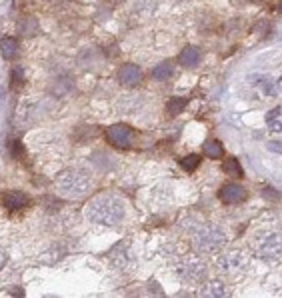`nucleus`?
I'll return each instance as SVG.
<instances>
[{
  "mask_svg": "<svg viewBox=\"0 0 282 298\" xmlns=\"http://www.w3.org/2000/svg\"><path fill=\"white\" fill-rule=\"evenodd\" d=\"M186 104H188V100H186V98H182V96H174V98H170V100H168L166 110H168V114H170V116H176V114L184 112Z\"/></svg>",
  "mask_w": 282,
  "mask_h": 298,
  "instance_id": "obj_15",
  "label": "nucleus"
},
{
  "mask_svg": "<svg viewBox=\"0 0 282 298\" xmlns=\"http://www.w3.org/2000/svg\"><path fill=\"white\" fill-rule=\"evenodd\" d=\"M258 86L264 90V94H266V96H272V94L276 92V86H274L272 78H262V80H258Z\"/></svg>",
  "mask_w": 282,
  "mask_h": 298,
  "instance_id": "obj_21",
  "label": "nucleus"
},
{
  "mask_svg": "<svg viewBox=\"0 0 282 298\" xmlns=\"http://www.w3.org/2000/svg\"><path fill=\"white\" fill-rule=\"evenodd\" d=\"M106 138L118 146V148H126L132 144V128L126 124H112L106 128Z\"/></svg>",
  "mask_w": 282,
  "mask_h": 298,
  "instance_id": "obj_6",
  "label": "nucleus"
},
{
  "mask_svg": "<svg viewBox=\"0 0 282 298\" xmlns=\"http://www.w3.org/2000/svg\"><path fill=\"white\" fill-rule=\"evenodd\" d=\"M10 150H12V156H22V144L18 140H10Z\"/></svg>",
  "mask_w": 282,
  "mask_h": 298,
  "instance_id": "obj_22",
  "label": "nucleus"
},
{
  "mask_svg": "<svg viewBox=\"0 0 282 298\" xmlns=\"http://www.w3.org/2000/svg\"><path fill=\"white\" fill-rule=\"evenodd\" d=\"M190 242H192V248L196 252H200V254H214V252H218L226 244V234H224V230L220 226L208 222V224H200V226L192 228Z\"/></svg>",
  "mask_w": 282,
  "mask_h": 298,
  "instance_id": "obj_2",
  "label": "nucleus"
},
{
  "mask_svg": "<svg viewBox=\"0 0 282 298\" xmlns=\"http://www.w3.org/2000/svg\"><path fill=\"white\" fill-rule=\"evenodd\" d=\"M204 154L210 156V158H222L224 150H222V144L218 140H208L204 144Z\"/></svg>",
  "mask_w": 282,
  "mask_h": 298,
  "instance_id": "obj_19",
  "label": "nucleus"
},
{
  "mask_svg": "<svg viewBox=\"0 0 282 298\" xmlns=\"http://www.w3.org/2000/svg\"><path fill=\"white\" fill-rule=\"evenodd\" d=\"M222 170H224L226 176H230V178H242V168H240V162H238L236 158H228V160H224Z\"/></svg>",
  "mask_w": 282,
  "mask_h": 298,
  "instance_id": "obj_17",
  "label": "nucleus"
},
{
  "mask_svg": "<svg viewBox=\"0 0 282 298\" xmlns=\"http://www.w3.org/2000/svg\"><path fill=\"white\" fill-rule=\"evenodd\" d=\"M198 164H200V156H198V154H188V156H184V158L180 160V166H182L186 172L196 170Z\"/></svg>",
  "mask_w": 282,
  "mask_h": 298,
  "instance_id": "obj_20",
  "label": "nucleus"
},
{
  "mask_svg": "<svg viewBox=\"0 0 282 298\" xmlns=\"http://www.w3.org/2000/svg\"><path fill=\"white\" fill-rule=\"evenodd\" d=\"M0 52H2V56H4L6 60H12V58L16 56V52H18V42H16V38L6 36V38L0 40Z\"/></svg>",
  "mask_w": 282,
  "mask_h": 298,
  "instance_id": "obj_13",
  "label": "nucleus"
},
{
  "mask_svg": "<svg viewBox=\"0 0 282 298\" xmlns=\"http://www.w3.org/2000/svg\"><path fill=\"white\" fill-rule=\"evenodd\" d=\"M266 124H268L270 130L280 132V128H282V112H280V106H276L274 110H270V112L266 114Z\"/></svg>",
  "mask_w": 282,
  "mask_h": 298,
  "instance_id": "obj_16",
  "label": "nucleus"
},
{
  "mask_svg": "<svg viewBox=\"0 0 282 298\" xmlns=\"http://www.w3.org/2000/svg\"><path fill=\"white\" fill-rule=\"evenodd\" d=\"M176 274L190 284H198L206 278V264L196 256H186L176 264Z\"/></svg>",
  "mask_w": 282,
  "mask_h": 298,
  "instance_id": "obj_5",
  "label": "nucleus"
},
{
  "mask_svg": "<svg viewBox=\"0 0 282 298\" xmlns=\"http://www.w3.org/2000/svg\"><path fill=\"white\" fill-rule=\"evenodd\" d=\"M56 184L62 192L66 194H72V196H78V194H84L90 186V176L84 172V170H64L58 174L56 178Z\"/></svg>",
  "mask_w": 282,
  "mask_h": 298,
  "instance_id": "obj_4",
  "label": "nucleus"
},
{
  "mask_svg": "<svg viewBox=\"0 0 282 298\" xmlns=\"http://www.w3.org/2000/svg\"><path fill=\"white\" fill-rule=\"evenodd\" d=\"M174 76V66L170 62H162L158 66H154L152 70V78L158 80V82H164V80H170Z\"/></svg>",
  "mask_w": 282,
  "mask_h": 298,
  "instance_id": "obj_14",
  "label": "nucleus"
},
{
  "mask_svg": "<svg viewBox=\"0 0 282 298\" xmlns=\"http://www.w3.org/2000/svg\"><path fill=\"white\" fill-rule=\"evenodd\" d=\"M2 204L8 210H20L30 204V198H28V194H24L20 190H8L2 194Z\"/></svg>",
  "mask_w": 282,
  "mask_h": 298,
  "instance_id": "obj_10",
  "label": "nucleus"
},
{
  "mask_svg": "<svg viewBox=\"0 0 282 298\" xmlns=\"http://www.w3.org/2000/svg\"><path fill=\"white\" fill-rule=\"evenodd\" d=\"M218 196H220V200H222L224 204H240L242 200H246V190H244L240 184L230 182V184H224V186L220 188Z\"/></svg>",
  "mask_w": 282,
  "mask_h": 298,
  "instance_id": "obj_7",
  "label": "nucleus"
},
{
  "mask_svg": "<svg viewBox=\"0 0 282 298\" xmlns=\"http://www.w3.org/2000/svg\"><path fill=\"white\" fill-rule=\"evenodd\" d=\"M118 80L124 86H136V84H140V80H142V70H140V66H136V64H124L118 70Z\"/></svg>",
  "mask_w": 282,
  "mask_h": 298,
  "instance_id": "obj_9",
  "label": "nucleus"
},
{
  "mask_svg": "<svg viewBox=\"0 0 282 298\" xmlns=\"http://www.w3.org/2000/svg\"><path fill=\"white\" fill-rule=\"evenodd\" d=\"M6 260H8V256H6V252H4V248H0V270L4 268V264H6Z\"/></svg>",
  "mask_w": 282,
  "mask_h": 298,
  "instance_id": "obj_23",
  "label": "nucleus"
},
{
  "mask_svg": "<svg viewBox=\"0 0 282 298\" xmlns=\"http://www.w3.org/2000/svg\"><path fill=\"white\" fill-rule=\"evenodd\" d=\"M124 204L114 196H96L86 206V216L102 226H120L124 220Z\"/></svg>",
  "mask_w": 282,
  "mask_h": 298,
  "instance_id": "obj_1",
  "label": "nucleus"
},
{
  "mask_svg": "<svg viewBox=\"0 0 282 298\" xmlns=\"http://www.w3.org/2000/svg\"><path fill=\"white\" fill-rule=\"evenodd\" d=\"M250 246L254 250V254L264 260V262H280L282 256V242H280V234L272 232V230H262L256 232L250 240Z\"/></svg>",
  "mask_w": 282,
  "mask_h": 298,
  "instance_id": "obj_3",
  "label": "nucleus"
},
{
  "mask_svg": "<svg viewBox=\"0 0 282 298\" xmlns=\"http://www.w3.org/2000/svg\"><path fill=\"white\" fill-rule=\"evenodd\" d=\"M244 264H246V260H244V254H242V252H226V254H222L220 260H218V266H220L224 272H228V274L240 272Z\"/></svg>",
  "mask_w": 282,
  "mask_h": 298,
  "instance_id": "obj_8",
  "label": "nucleus"
},
{
  "mask_svg": "<svg viewBox=\"0 0 282 298\" xmlns=\"http://www.w3.org/2000/svg\"><path fill=\"white\" fill-rule=\"evenodd\" d=\"M204 288H206V290H202L204 296H220V298L228 296V290H226V286L222 282H208Z\"/></svg>",
  "mask_w": 282,
  "mask_h": 298,
  "instance_id": "obj_18",
  "label": "nucleus"
},
{
  "mask_svg": "<svg viewBox=\"0 0 282 298\" xmlns=\"http://www.w3.org/2000/svg\"><path fill=\"white\" fill-rule=\"evenodd\" d=\"M126 260H128V240H122L110 250V262L114 266H124Z\"/></svg>",
  "mask_w": 282,
  "mask_h": 298,
  "instance_id": "obj_11",
  "label": "nucleus"
},
{
  "mask_svg": "<svg viewBox=\"0 0 282 298\" xmlns=\"http://www.w3.org/2000/svg\"><path fill=\"white\" fill-rule=\"evenodd\" d=\"M200 58H202V54H200V50L196 48V46H186L182 52H180V56H178V60H180V64L182 66H196L198 62H200Z\"/></svg>",
  "mask_w": 282,
  "mask_h": 298,
  "instance_id": "obj_12",
  "label": "nucleus"
}]
</instances>
